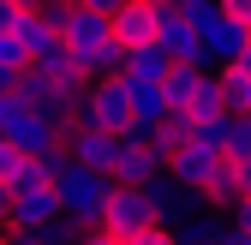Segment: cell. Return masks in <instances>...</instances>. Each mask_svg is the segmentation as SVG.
Here are the masks:
<instances>
[{
  "mask_svg": "<svg viewBox=\"0 0 251 245\" xmlns=\"http://www.w3.org/2000/svg\"><path fill=\"white\" fill-rule=\"evenodd\" d=\"M108 192H114V173H102V168L66 162V168L54 173V197H60V209H66L72 221H84V227H96V221H102Z\"/></svg>",
  "mask_w": 251,
  "mask_h": 245,
  "instance_id": "obj_1",
  "label": "cell"
},
{
  "mask_svg": "<svg viewBox=\"0 0 251 245\" xmlns=\"http://www.w3.org/2000/svg\"><path fill=\"white\" fill-rule=\"evenodd\" d=\"M144 192H150V209H155V221L162 227H174V221H185V216H198L203 209V192L198 186H185L179 173H155V179H144Z\"/></svg>",
  "mask_w": 251,
  "mask_h": 245,
  "instance_id": "obj_2",
  "label": "cell"
},
{
  "mask_svg": "<svg viewBox=\"0 0 251 245\" xmlns=\"http://www.w3.org/2000/svg\"><path fill=\"white\" fill-rule=\"evenodd\" d=\"M48 12H54V30H60V42H66L72 54H84V48H96V42L114 36V30H108V12L84 6V0H66V6H48Z\"/></svg>",
  "mask_w": 251,
  "mask_h": 245,
  "instance_id": "obj_3",
  "label": "cell"
},
{
  "mask_svg": "<svg viewBox=\"0 0 251 245\" xmlns=\"http://www.w3.org/2000/svg\"><path fill=\"white\" fill-rule=\"evenodd\" d=\"M198 42H203V66H209V72H215V66H233L239 48L251 42V24L233 18V12H215L209 24H198Z\"/></svg>",
  "mask_w": 251,
  "mask_h": 245,
  "instance_id": "obj_4",
  "label": "cell"
},
{
  "mask_svg": "<svg viewBox=\"0 0 251 245\" xmlns=\"http://www.w3.org/2000/svg\"><path fill=\"white\" fill-rule=\"evenodd\" d=\"M60 144H66V156L72 162H84V168H114V156H120V132H102V126H66L60 132Z\"/></svg>",
  "mask_w": 251,
  "mask_h": 245,
  "instance_id": "obj_5",
  "label": "cell"
},
{
  "mask_svg": "<svg viewBox=\"0 0 251 245\" xmlns=\"http://www.w3.org/2000/svg\"><path fill=\"white\" fill-rule=\"evenodd\" d=\"M168 168V156H162V149H155V144H132V138H120V156H114V186H144V179H155V173H162Z\"/></svg>",
  "mask_w": 251,
  "mask_h": 245,
  "instance_id": "obj_6",
  "label": "cell"
},
{
  "mask_svg": "<svg viewBox=\"0 0 251 245\" xmlns=\"http://www.w3.org/2000/svg\"><path fill=\"white\" fill-rule=\"evenodd\" d=\"M155 12H162V0H126L120 12H108V30L120 48H138V42H155Z\"/></svg>",
  "mask_w": 251,
  "mask_h": 245,
  "instance_id": "obj_7",
  "label": "cell"
},
{
  "mask_svg": "<svg viewBox=\"0 0 251 245\" xmlns=\"http://www.w3.org/2000/svg\"><path fill=\"white\" fill-rule=\"evenodd\" d=\"M155 42H162L174 60H192V66H203V42H198V24H185L174 12V0H162V12H155Z\"/></svg>",
  "mask_w": 251,
  "mask_h": 245,
  "instance_id": "obj_8",
  "label": "cell"
},
{
  "mask_svg": "<svg viewBox=\"0 0 251 245\" xmlns=\"http://www.w3.org/2000/svg\"><path fill=\"white\" fill-rule=\"evenodd\" d=\"M144 221H155L150 192H144V186H114V192H108V209H102V227L132 233V227H144Z\"/></svg>",
  "mask_w": 251,
  "mask_h": 245,
  "instance_id": "obj_9",
  "label": "cell"
},
{
  "mask_svg": "<svg viewBox=\"0 0 251 245\" xmlns=\"http://www.w3.org/2000/svg\"><path fill=\"white\" fill-rule=\"evenodd\" d=\"M48 216H60V197H54V186H12L6 227H42Z\"/></svg>",
  "mask_w": 251,
  "mask_h": 245,
  "instance_id": "obj_10",
  "label": "cell"
},
{
  "mask_svg": "<svg viewBox=\"0 0 251 245\" xmlns=\"http://www.w3.org/2000/svg\"><path fill=\"white\" fill-rule=\"evenodd\" d=\"M12 96H18V102H24L30 114H48V120H60V132H66V102L54 96V84H48V78H42L36 66H24V72L12 78Z\"/></svg>",
  "mask_w": 251,
  "mask_h": 245,
  "instance_id": "obj_11",
  "label": "cell"
},
{
  "mask_svg": "<svg viewBox=\"0 0 251 245\" xmlns=\"http://www.w3.org/2000/svg\"><path fill=\"white\" fill-rule=\"evenodd\" d=\"M174 233V245H222V233H227V209H198V216H185V221H174L168 227Z\"/></svg>",
  "mask_w": 251,
  "mask_h": 245,
  "instance_id": "obj_12",
  "label": "cell"
},
{
  "mask_svg": "<svg viewBox=\"0 0 251 245\" xmlns=\"http://www.w3.org/2000/svg\"><path fill=\"white\" fill-rule=\"evenodd\" d=\"M12 42H18L30 60H36L42 48H54V42H60V30H54V12H48V6H36V12H18V24H12Z\"/></svg>",
  "mask_w": 251,
  "mask_h": 245,
  "instance_id": "obj_13",
  "label": "cell"
},
{
  "mask_svg": "<svg viewBox=\"0 0 251 245\" xmlns=\"http://www.w3.org/2000/svg\"><path fill=\"white\" fill-rule=\"evenodd\" d=\"M18 149H24V156H36V149H48V144H60V120H48V114H18L12 120V132H6Z\"/></svg>",
  "mask_w": 251,
  "mask_h": 245,
  "instance_id": "obj_14",
  "label": "cell"
},
{
  "mask_svg": "<svg viewBox=\"0 0 251 245\" xmlns=\"http://www.w3.org/2000/svg\"><path fill=\"white\" fill-rule=\"evenodd\" d=\"M120 84H126V102H132V120H150V126L168 120V96L155 78H120Z\"/></svg>",
  "mask_w": 251,
  "mask_h": 245,
  "instance_id": "obj_15",
  "label": "cell"
},
{
  "mask_svg": "<svg viewBox=\"0 0 251 245\" xmlns=\"http://www.w3.org/2000/svg\"><path fill=\"white\" fill-rule=\"evenodd\" d=\"M215 168H222V156H215V149H203V144H179L174 156H168V173H179L185 186H203Z\"/></svg>",
  "mask_w": 251,
  "mask_h": 245,
  "instance_id": "obj_16",
  "label": "cell"
},
{
  "mask_svg": "<svg viewBox=\"0 0 251 245\" xmlns=\"http://www.w3.org/2000/svg\"><path fill=\"white\" fill-rule=\"evenodd\" d=\"M174 66V54L162 48V42H138V48H126V60H120V78H155L162 84V72Z\"/></svg>",
  "mask_w": 251,
  "mask_h": 245,
  "instance_id": "obj_17",
  "label": "cell"
},
{
  "mask_svg": "<svg viewBox=\"0 0 251 245\" xmlns=\"http://www.w3.org/2000/svg\"><path fill=\"white\" fill-rule=\"evenodd\" d=\"M215 90H222V108H227V114H245V108H251V72L215 66Z\"/></svg>",
  "mask_w": 251,
  "mask_h": 245,
  "instance_id": "obj_18",
  "label": "cell"
},
{
  "mask_svg": "<svg viewBox=\"0 0 251 245\" xmlns=\"http://www.w3.org/2000/svg\"><path fill=\"white\" fill-rule=\"evenodd\" d=\"M72 60H78V66H84L90 78H114V72H120V60H126V48H120V42L108 36V42H96V48H84V54H72Z\"/></svg>",
  "mask_w": 251,
  "mask_h": 245,
  "instance_id": "obj_19",
  "label": "cell"
},
{
  "mask_svg": "<svg viewBox=\"0 0 251 245\" xmlns=\"http://www.w3.org/2000/svg\"><path fill=\"white\" fill-rule=\"evenodd\" d=\"M198 192H203V203H209V209H233V203H239V186H233V168H227V156H222V168H215Z\"/></svg>",
  "mask_w": 251,
  "mask_h": 245,
  "instance_id": "obj_20",
  "label": "cell"
},
{
  "mask_svg": "<svg viewBox=\"0 0 251 245\" xmlns=\"http://www.w3.org/2000/svg\"><path fill=\"white\" fill-rule=\"evenodd\" d=\"M36 233H42L48 245H78V233H84V221H72L66 209H60V216H48V221H42Z\"/></svg>",
  "mask_w": 251,
  "mask_h": 245,
  "instance_id": "obj_21",
  "label": "cell"
},
{
  "mask_svg": "<svg viewBox=\"0 0 251 245\" xmlns=\"http://www.w3.org/2000/svg\"><path fill=\"white\" fill-rule=\"evenodd\" d=\"M222 156H251V114H233V120H227V144H222Z\"/></svg>",
  "mask_w": 251,
  "mask_h": 245,
  "instance_id": "obj_22",
  "label": "cell"
},
{
  "mask_svg": "<svg viewBox=\"0 0 251 245\" xmlns=\"http://www.w3.org/2000/svg\"><path fill=\"white\" fill-rule=\"evenodd\" d=\"M120 245H174V233H168L162 221H144V227H132V233H120Z\"/></svg>",
  "mask_w": 251,
  "mask_h": 245,
  "instance_id": "obj_23",
  "label": "cell"
},
{
  "mask_svg": "<svg viewBox=\"0 0 251 245\" xmlns=\"http://www.w3.org/2000/svg\"><path fill=\"white\" fill-rule=\"evenodd\" d=\"M18 162H24V149H18L6 132H0V179H12V173H18Z\"/></svg>",
  "mask_w": 251,
  "mask_h": 245,
  "instance_id": "obj_24",
  "label": "cell"
},
{
  "mask_svg": "<svg viewBox=\"0 0 251 245\" xmlns=\"http://www.w3.org/2000/svg\"><path fill=\"white\" fill-rule=\"evenodd\" d=\"M18 114H24V102L12 96V84H6V90H0V132H12V120H18Z\"/></svg>",
  "mask_w": 251,
  "mask_h": 245,
  "instance_id": "obj_25",
  "label": "cell"
},
{
  "mask_svg": "<svg viewBox=\"0 0 251 245\" xmlns=\"http://www.w3.org/2000/svg\"><path fill=\"white\" fill-rule=\"evenodd\" d=\"M227 168H233V186H239V197H251V156H227Z\"/></svg>",
  "mask_w": 251,
  "mask_h": 245,
  "instance_id": "obj_26",
  "label": "cell"
},
{
  "mask_svg": "<svg viewBox=\"0 0 251 245\" xmlns=\"http://www.w3.org/2000/svg\"><path fill=\"white\" fill-rule=\"evenodd\" d=\"M78 245H120V233L96 221V227H84V233H78Z\"/></svg>",
  "mask_w": 251,
  "mask_h": 245,
  "instance_id": "obj_27",
  "label": "cell"
},
{
  "mask_svg": "<svg viewBox=\"0 0 251 245\" xmlns=\"http://www.w3.org/2000/svg\"><path fill=\"white\" fill-rule=\"evenodd\" d=\"M12 24H18V6H12V0H0V36H12Z\"/></svg>",
  "mask_w": 251,
  "mask_h": 245,
  "instance_id": "obj_28",
  "label": "cell"
},
{
  "mask_svg": "<svg viewBox=\"0 0 251 245\" xmlns=\"http://www.w3.org/2000/svg\"><path fill=\"white\" fill-rule=\"evenodd\" d=\"M227 216H233V221H239V227H245V233H251V197H239V203H233V209H227Z\"/></svg>",
  "mask_w": 251,
  "mask_h": 245,
  "instance_id": "obj_29",
  "label": "cell"
},
{
  "mask_svg": "<svg viewBox=\"0 0 251 245\" xmlns=\"http://www.w3.org/2000/svg\"><path fill=\"white\" fill-rule=\"evenodd\" d=\"M12 245H48V239H42L36 227H12Z\"/></svg>",
  "mask_w": 251,
  "mask_h": 245,
  "instance_id": "obj_30",
  "label": "cell"
},
{
  "mask_svg": "<svg viewBox=\"0 0 251 245\" xmlns=\"http://www.w3.org/2000/svg\"><path fill=\"white\" fill-rule=\"evenodd\" d=\"M6 209H12V179H0V221H6Z\"/></svg>",
  "mask_w": 251,
  "mask_h": 245,
  "instance_id": "obj_31",
  "label": "cell"
},
{
  "mask_svg": "<svg viewBox=\"0 0 251 245\" xmlns=\"http://www.w3.org/2000/svg\"><path fill=\"white\" fill-rule=\"evenodd\" d=\"M84 6H96V12H120L126 0H84Z\"/></svg>",
  "mask_w": 251,
  "mask_h": 245,
  "instance_id": "obj_32",
  "label": "cell"
},
{
  "mask_svg": "<svg viewBox=\"0 0 251 245\" xmlns=\"http://www.w3.org/2000/svg\"><path fill=\"white\" fill-rule=\"evenodd\" d=\"M233 66H239V72H251V42L239 48V60H233Z\"/></svg>",
  "mask_w": 251,
  "mask_h": 245,
  "instance_id": "obj_33",
  "label": "cell"
},
{
  "mask_svg": "<svg viewBox=\"0 0 251 245\" xmlns=\"http://www.w3.org/2000/svg\"><path fill=\"white\" fill-rule=\"evenodd\" d=\"M12 6H18V12H36V6H42V0H12Z\"/></svg>",
  "mask_w": 251,
  "mask_h": 245,
  "instance_id": "obj_34",
  "label": "cell"
},
{
  "mask_svg": "<svg viewBox=\"0 0 251 245\" xmlns=\"http://www.w3.org/2000/svg\"><path fill=\"white\" fill-rule=\"evenodd\" d=\"M0 245H12V227H6V221H0Z\"/></svg>",
  "mask_w": 251,
  "mask_h": 245,
  "instance_id": "obj_35",
  "label": "cell"
},
{
  "mask_svg": "<svg viewBox=\"0 0 251 245\" xmlns=\"http://www.w3.org/2000/svg\"><path fill=\"white\" fill-rule=\"evenodd\" d=\"M42 6H66V0H42Z\"/></svg>",
  "mask_w": 251,
  "mask_h": 245,
  "instance_id": "obj_36",
  "label": "cell"
}]
</instances>
